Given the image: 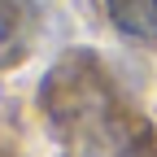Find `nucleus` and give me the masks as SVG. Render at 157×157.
I'll return each instance as SVG.
<instances>
[{
	"instance_id": "2",
	"label": "nucleus",
	"mask_w": 157,
	"mask_h": 157,
	"mask_svg": "<svg viewBox=\"0 0 157 157\" xmlns=\"http://www.w3.org/2000/svg\"><path fill=\"white\" fill-rule=\"evenodd\" d=\"M26 13L17 0H0V66H9L17 52H22V39H26Z\"/></svg>"
},
{
	"instance_id": "1",
	"label": "nucleus",
	"mask_w": 157,
	"mask_h": 157,
	"mask_svg": "<svg viewBox=\"0 0 157 157\" xmlns=\"http://www.w3.org/2000/svg\"><path fill=\"white\" fill-rule=\"evenodd\" d=\"M109 22L127 39L140 44H157V0H105Z\"/></svg>"
}]
</instances>
